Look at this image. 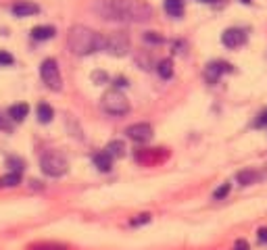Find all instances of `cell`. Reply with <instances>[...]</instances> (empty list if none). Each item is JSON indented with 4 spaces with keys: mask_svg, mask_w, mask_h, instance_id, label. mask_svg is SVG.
Masks as SVG:
<instances>
[{
    "mask_svg": "<svg viewBox=\"0 0 267 250\" xmlns=\"http://www.w3.org/2000/svg\"><path fill=\"white\" fill-rule=\"evenodd\" d=\"M157 73L161 75L163 80H171V75H173V62H171V58H163L157 65Z\"/></svg>",
    "mask_w": 267,
    "mask_h": 250,
    "instance_id": "d6986e66",
    "label": "cell"
},
{
    "mask_svg": "<svg viewBox=\"0 0 267 250\" xmlns=\"http://www.w3.org/2000/svg\"><path fill=\"white\" fill-rule=\"evenodd\" d=\"M57 30L53 28V25H36V28L32 30V38L38 42H44V40H50V38H55Z\"/></svg>",
    "mask_w": 267,
    "mask_h": 250,
    "instance_id": "8fae6325",
    "label": "cell"
},
{
    "mask_svg": "<svg viewBox=\"0 0 267 250\" xmlns=\"http://www.w3.org/2000/svg\"><path fill=\"white\" fill-rule=\"evenodd\" d=\"M265 125H267V110L263 115H259V119L255 121V128H265Z\"/></svg>",
    "mask_w": 267,
    "mask_h": 250,
    "instance_id": "4316f807",
    "label": "cell"
},
{
    "mask_svg": "<svg viewBox=\"0 0 267 250\" xmlns=\"http://www.w3.org/2000/svg\"><path fill=\"white\" fill-rule=\"evenodd\" d=\"M103 50H107L113 56H123L130 52V36L125 32H111L103 36Z\"/></svg>",
    "mask_w": 267,
    "mask_h": 250,
    "instance_id": "5b68a950",
    "label": "cell"
},
{
    "mask_svg": "<svg viewBox=\"0 0 267 250\" xmlns=\"http://www.w3.org/2000/svg\"><path fill=\"white\" fill-rule=\"evenodd\" d=\"M11 10L15 17H32V15H38V12H40V6L36 2H30V0H21V2L13 4Z\"/></svg>",
    "mask_w": 267,
    "mask_h": 250,
    "instance_id": "30bf717a",
    "label": "cell"
},
{
    "mask_svg": "<svg viewBox=\"0 0 267 250\" xmlns=\"http://www.w3.org/2000/svg\"><path fill=\"white\" fill-rule=\"evenodd\" d=\"M103 110L109 112V115L121 117V115H125V112H130V100L119 90H109L103 96Z\"/></svg>",
    "mask_w": 267,
    "mask_h": 250,
    "instance_id": "277c9868",
    "label": "cell"
},
{
    "mask_svg": "<svg viewBox=\"0 0 267 250\" xmlns=\"http://www.w3.org/2000/svg\"><path fill=\"white\" fill-rule=\"evenodd\" d=\"M13 62H15L13 54H11V52H7V50H0V67H11Z\"/></svg>",
    "mask_w": 267,
    "mask_h": 250,
    "instance_id": "7402d4cb",
    "label": "cell"
},
{
    "mask_svg": "<svg viewBox=\"0 0 267 250\" xmlns=\"http://www.w3.org/2000/svg\"><path fill=\"white\" fill-rule=\"evenodd\" d=\"M230 71H232L230 62H225V60H213L211 65L205 69V78H207V82L215 84V82H219V78H221L223 73H230Z\"/></svg>",
    "mask_w": 267,
    "mask_h": 250,
    "instance_id": "9c48e42d",
    "label": "cell"
},
{
    "mask_svg": "<svg viewBox=\"0 0 267 250\" xmlns=\"http://www.w3.org/2000/svg\"><path fill=\"white\" fill-rule=\"evenodd\" d=\"M67 46L73 54L86 56L96 52V50H103V36L86 28V25H73L67 36Z\"/></svg>",
    "mask_w": 267,
    "mask_h": 250,
    "instance_id": "7a4b0ae2",
    "label": "cell"
},
{
    "mask_svg": "<svg viewBox=\"0 0 267 250\" xmlns=\"http://www.w3.org/2000/svg\"><path fill=\"white\" fill-rule=\"evenodd\" d=\"M92 80H94V82H98V84H105V82H107V73L96 71V73H92Z\"/></svg>",
    "mask_w": 267,
    "mask_h": 250,
    "instance_id": "484cf974",
    "label": "cell"
},
{
    "mask_svg": "<svg viewBox=\"0 0 267 250\" xmlns=\"http://www.w3.org/2000/svg\"><path fill=\"white\" fill-rule=\"evenodd\" d=\"M103 10L105 19L113 21H130V23H144L152 17V6L144 0H109Z\"/></svg>",
    "mask_w": 267,
    "mask_h": 250,
    "instance_id": "6da1fadb",
    "label": "cell"
},
{
    "mask_svg": "<svg viewBox=\"0 0 267 250\" xmlns=\"http://www.w3.org/2000/svg\"><path fill=\"white\" fill-rule=\"evenodd\" d=\"M150 221V215L144 212V215H138L136 219H132V225H142V223H148Z\"/></svg>",
    "mask_w": 267,
    "mask_h": 250,
    "instance_id": "d4e9b609",
    "label": "cell"
},
{
    "mask_svg": "<svg viewBox=\"0 0 267 250\" xmlns=\"http://www.w3.org/2000/svg\"><path fill=\"white\" fill-rule=\"evenodd\" d=\"M30 250H67V246L63 244H53V242H44V244H34Z\"/></svg>",
    "mask_w": 267,
    "mask_h": 250,
    "instance_id": "ffe728a7",
    "label": "cell"
},
{
    "mask_svg": "<svg viewBox=\"0 0 267 250\" xmlns=\"http://www.w3.org/2000/svg\"><path fill=\"white\" fill-rule=\"evenodd\" d=\"M230 188H232L230 184H223V186H219L217 190L213 192V198H215V200H223L227 194H230Z\"/></svg>",
    "mask_w": 267,
    "mask_h": 250,
    "instance_id": "44dd1931",
    "label": "cell"
},
{
    "mask_svg": "<svg viewBox=\"0 0 267 250\" xmlns=\"http://www.w3.org/2000/svg\"><path fill=\"white\" fill-rule=\"evenodd\" d=\"M240 2H244V4H248V2H252V0H240Z\"/></svg>",
    "mask_w": 267,
    "mask_h": 250,
    "instance_id": "1f68e13d",
    "label": "cell"
},
{
    "mask_svg": "<svg viewBox=\"0 0 267 250\" xmlns=\"http://www.w3.org/2000/svg\"><path fill=\"white\" fill-rule=\"evenodd\" d=\"M40 169L44 175H48V178H61V175L67 173L69 162L61 152H57V150H48V152L42 154V158H40Z\"/></svg>",
    "mask_w": 267,
    "mask_h": 250,
    "instance_id": "3957f363",
    "label": "cell"
},
{
    "mask_svg": "<svg viewBox=\"0 0 267 250\" xmlns=\"http://www.w3.org/2000/svg\"><path fill=\"white\" fill-rule=\"evenodd\" d=\"M125 134H128L130 140H134L138 144H146V142H150V138H152V128L148 123H134V125H130V128L125 130Z\"/></svg>",
    "mask_w": 267,
    "mask_h": 250,
    "instance_id": "52a82bcc",
    "label": "cell"
},
{
    "mask_svg": "<svg viewBox=\"0 0 267 250\" xmlns=\"http://www.w3.org/2000/svg\"><path fill=\"white\" fill-rule=\"evenodd\" d=\"M105 152H109L113 158H121V156L125 154V144H123L121 140H113V142L107 144Z\"/></svg>",
    "mask_w": 267,
    "mask_h": 250,
    "instance_id": "e0dca14e",
    "label": "cell"
},
{
    "mask_svg": "<svg viewBox=\"0 0 267 250\" xmlns=\"http://www.w3.org/2000/svg\"><path fill=\"white\" fill-rule=\"evenodd\" d=\"M200 2H213V0H200Z\"/></svg>",
    "mask_w": 267,
    "mask_h": 250,
    "instance_id": "d6a6232c",
    "label": "cell"
},
{
    "mask_svg": "<svg viewBox=\"0 0 267 250\" xmlns=\"http://www.w3.org/2000/svg\"><path fill=\"white\" fill-rule=\"evenodd\" d=\"M7 165L11 167V171H23V160L21 158H17V156H11V158H7Z\"/></svg>",
    "mask_w": 267,
    "mask_h": 250,
    "instance_id": "603a6c76",
    "label": "cell"
},
{
    "mask_svg": "<svg viewBox=\"0 0 267 250\" xmlns=\"http://www.w3.org/2000/svg\"><path fill=\"white\" fill-rule=\"evenodd\" d=\"M21 184V173L19 171H11L0 178V188H15Z\"/></svg>",
    "mask_w": 267,
    "mask_h": 250,
    "instance_id": "ac0fdd59",
    "label": "cell"
},
{
    "mask_svg": "<svg viewBox=\"0 0 267 250\" xmlns=\"http://www.w3.org/2000/svg\"><path fill=\"white\" fill-rule=\"evenodd\" d=\"M36 112H38V121H40V123H50V121H53V117H55L53 106L46 104V102H40V104H38Z\"/></svg>",
    "mask_w": 267,
    "mask_h": 250,
    "instance_id": "9a60e30c",
    "label": "cell"
},
{
    "mask_svg": "<svg viewBox=\"0 0 267 250\" xmlns=\"http://www.w3.org/2000/svg\"><path fill=\"white\" fill-rule=\"evenodd\" d=\"M144 40L150 44H163V36H159L157 32H146L144 34Z\"/></svg>",
    "mask_w": 267,
    "mask_h": 250,
    "instance_id": "cb8c5ba5",
    "label": "cell"
},
{
    "mask_svg": "<svg viewBox=\"0 0 267 250\" xmlns=\"http://www.w3.org/2000/svg\"><path fill=\"white\" fill-rule=\"evenodd\" d=\"M259 242L261 244H267V228H261L259 230Z\"/></svg>",
    "mask_w": 267,
    "mask_h": 250,
    "instance_id": "f1b7e54d",
    "label": "cell"
},
{
    "mask_svg": "<svg viewBox=\"0 0 267 250\" xmlns=\"http://www.w3.org/2000/svg\"><path fill=\"white\" fill-rule=\"evenodd\" d=\"M92 162H94V167L98 171H111V167H113V156L103 150V152H96L92 156Z\"/></svg>",
    "mask_w": 267,
    "mask_h": 250,
    "instance_id": "7c38bea8",
    "label": "cell"
},
{
    "mask_svg": "<svg viewBox=\"0 0 267 250\" xmlns=\"http://www.w3.org/2000/svg\"><path fill=\"white\" fill-rule=\"evenodd\" d=\"M236 180H238V184H242V186H250V184H255L259 180V173L255 169H244V171H240L236 175Z\"/></svg>",
    "mask_w": 267,
    "mask_h": 250,
    "instance_id": "2e32d148",
    "label": "cell"
},
{
    "mask_svg": "<svg viewBox=\"0 0 267 250\" xmlns=\"http://www.w3.org/2000/svg\"><path fill=\"white\" fill-rule=\"evenodd\" d=\"M165 10L169 17H182L184 15V0H165Z\"/></svg>",
    "mask_w": 267,
    "mask_h": 250,
    "instance_id": "5bb4252c",
    "label": "cell"
},
{
    "mask_svg": "<svg viewBox=\"0 0 267 250\" xmlns=\"http://www.w3.org/2000/svg\"><path fill=\"white\" fill-rule=\"evenodd\" d=\"M115 86L117 88H125V86H128V80H125V78H117L115 80Z\"/></svg>",
    "mask_w": 267,
    "mask_h": 250,
    "instance_id": "4dcf8cb0",
    "label": "cell"
},
{
    "mask_svg": "<svg viewBox=\"0 0 267 250\" xmlns=\"http://www.w3.org/2000/svg\"><path fill=\"white\" fill-rule=\"evenodd\" d=\"M221 42L225 48H238L246 42V34L244 30H238V28H230L221 34Z\"/></svg>",
    "mask_w": 267,
    "mask_h": 250,
    "instance_id": "ba28073f",
    "label": "cell"
},
{
    "mask_svg": "<svg viewBox=\"0 0 267 250\" xmlns=\"http://www.w3.org/2000/svg\"><path fill=\"white\" fill-rule=\"evenodd\" d=\"M234 250H250V246H248L246 240H238V242L234 244Z\"/></svg>",
    "mask_w": 267,
    "mask_h": 250,
    "instance_id": "83f0119b",
    "label": "cell"
},
{
    "mask_svg": "<svg viewBox=\"0 0 267 250\" xmlns=\"http://www.w3.org/2000/svg\"><path fill=\"white\" fill-rule=\"evenodd\" d=\"M40 78L46 84V88H50L53 92H59L63 88V78H61V71L55 58H44L42 65H40Z\"/></svg>",
    "mask_w": 267,
    "mask_h": 250,
    "instance_id": "8992f818",
    "label": "cell"
},
{
    "mask_svg": "<svg viewBox=\"0 0 267 250\" xmlns=\"http://www.w3.org/2000/svg\"><path fill=\"white\" fill-rule=\"evenodd\" d=\"M0 130H5V132H9L11 130V125H9V121L3 117V115H0Z\"/></svg>",
    "mask_w": 267,
    "mask_h": 250,
    "instance_id": "f546056e",
    "label": "cell"
},
{
    "mask_svg": "<svg viewBox=\"0 0 267 250\" xmlns=\"http://www.w3.org/2000/svg\"><path fill=\"white\" fill-rule=\"evenodd\" d=\"M28 112H30V106L25 104V102H17V104H13V106H9V119H13V121H23L25 117H28Z\"/></svg>",
    "mask_w": 267,
    "mask_h": 250,
    "instance_id": "4fadbf2b",
    "label": "cell"
}]
</instances>
